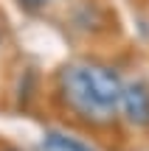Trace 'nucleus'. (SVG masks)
<instances>
[{
    "label": "nucleus",
    "mask_w": 149,
    "mask_h": 151,
    "mask_svg": "<svg viewBox=\"0 0 149 151\" xmlns=\"http://www.w3.org/2000/svg\"><path fill=\"white\" fill-rule=\"evenodd\" d=\"M51 101L65 118L93 132H107L118 126V112L110 109L101 95L96 92L93 81L87 76L84 59H71L59 65V70L51 78Z\"/></svg>",
    "instance_id": "f257e3e1"
},
{
    "label": "nucleus",
    "mask_w": 149,
    "mask_h": 151,
    "mask_svg": "<svg viewBox=\"0 0 149 151\" xmlns=\"http://www.w3.org/2000/svg\"><path fill=\"white\" fill-rule=\"evenodd\" d=\"M118 118H121L124 129L149 137V78L146 76H129L127 78Z\"/></svg>",
    "instance_id": "f03ea898"
},
{
    "label": "nucleus",
    "mask_w": 149,
    "mask_h": 151,
    "mask_svg": "<svg viewBox=\"0 0 149 151\" xmlns=\"http://www.w3.org/2000/svg\"><path fill=\"white\" fill-rule=\"evenodd\" d=\"M68 20H71L73 31L84 34V37H99V34H107L113 28L110 14H107V9L99 0H79V3H73Z\"/></svg>",
    "instance_id": "7ed1b4c3"
},
{
    "label": "nucleus",
    "mask_w": 149,
    "mask_h": 151,
    "mask_svg": "<svg viewBox=\"0 0 149 151\" xmlns=\"http://www.w3.org/2000/svg\"><path fill=\"white\" fill-rule=\"evenodd\" d=\"M39 146H42V151H99L93 140H87L84 134H76L71 129H62V126L45 129Z\"/></svg>",
    "instance_id": "20e7f679"
},
{
    "label": "nucleus",
    "mask_w": 149,
    "mask_h": 151,
    "mask_svg": "<svg viewBox=\"0 0 149 151\" xmlns=\"http://www.w3.org/2000/svg\"><path fill=\"white\" fill-rule=\"evenodd\" d=\"M17 3H20V9H23V11H31V14H37V11L51 9L56 0H17Z\"/></svg>",
    "instance_id": "39448f33"
},
{
    "label": "nucleus",
    "mask_w": 149,
    "mask_h": 151,
    "mask_svg": "<svg viewBox=\"0 0 149 151\" xmlns=\"http://www.w3.org/2000/svg\"><path fill=\"white\" fill-rule=\"evenodd\" d=\"M3 45H6V25H3V20H0V53H3Z\"/></svg>",
    "instance_id": "423d86ee"
},
{
    "label": "nucleus",
    "mask_w": 149,
    "mask_h": 151,
    "mask_svg": "<svg viewBox=\"0 0 149 151\" xmlns=\"http://www.w3.org/2000/svg\"><path fill=\"white\" fill-rule=\"evenodd\" d=\"M0 151H23V148H17V146H0Z\"/></svg>",
    "instance_id": "0eeeda50"
}]
</instances>
